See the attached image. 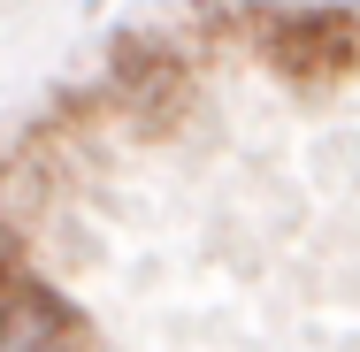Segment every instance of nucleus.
I'll use <instances>...</instances> for the list:
<instances>
[{
	"mask_svg": "<svg viewBox=\"0 0 360 352\" xmlns=\"http://www.w3.org/2000/svg\"><path fill=\"white\" fill-rule=\"evenodd\" d=\"M0 352H92V322L46 276L23 268L8 222H0Z\"/></svg>",
	"mask_w": 360,
	"mask_h": 352,
	"instance_id": "7ed1b4c3",
	"label": "nucleus"
},
{
	"mask_svg": "<svg viewBox=\"0 0 360 352\" xmlns=\"http://www.w3.org/2000/svg\"><path fill=\"white\" fill-rule=\"evenodd\" d=\"M253 54L299 92H330L360 70V15L353 8H261Z\"/></svg>",
	"mask_w": 360,
	"mask_h": 352,
	"instance_id": "f257e3e1",
	"label": "nucleus"
},
{
	"mask_svg": "<svg viewBox=\"0 0 360 352\" xmlns=\"http://www.w3.org/2000/svg\"><path fill=\"white\" fill-rule=\"evenodd\" d=\"M108 92H115V107L139 123L146 138H169L192 115L200 77H192V54L169 31H115V46H108Z\"/></svg>",
	"mask_w": 360,
	"mask_h": 352,
	"instance_id": "f03ea898",
	"label": "nucleus"
}]
</instances>
